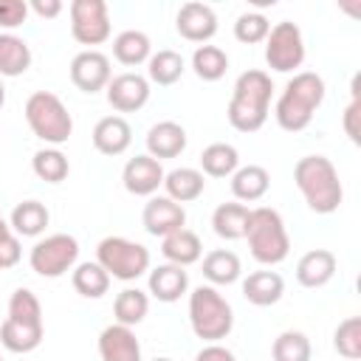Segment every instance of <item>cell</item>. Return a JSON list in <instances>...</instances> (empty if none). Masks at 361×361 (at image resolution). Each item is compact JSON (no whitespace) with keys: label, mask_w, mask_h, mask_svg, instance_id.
I'll list each match as a JSON object with an SVG mask.
<instances>
[{"label":"cell","mask_w":361,"mask_h":361,"mask_svg":"<svg viewBox=\"0 0 361 361\" xmlns=\"http://www.w3.org/2000/svg\"><path fill=\"white\" fill-rule=\"evenodd\" d=\"M48 220H51V214L39 200H23L11 209L8 226L17 237H39L45 231Z\"/></svg>","instance_id":"484cf974"},{"label":"cell","mask_w":361,"mask_h":361,"mask_svg":"<svg viewBox=\"0 0 361 361\" xmlns=\"http://www.w3.org/2000/svg\"><path fill=\"white\" fill-rule=\"evenodd\" d=\"M99 355L102 361H141V344L133 327L110 324L99 333Z\"/></svg>","instance_id":"e0dca14e"},{"label":"cell","mask_w":361,"mask_h":361,"mask_svg":"<svg viewBox=\"0 0 361 361\" xmlns=\"http://www.w3.org/2000/svg\"><path fill=\"white\" fill-rule=\"evenodd\" d=\"M324 79L313 71H299L293 73V79H288L282 96L276 99L274 116L276 124L288 133H299L313 121V113L319 110V104L324 102Z\"/></svg>","instance_id":"3957f363"},{"label":"cell","mask_w":361,"mask_h":361,"mask_svg":"<svg viewBox=\"0 0 361 361\" xmlns=\"http://www.w3.org/2000/svg\"><path fill=\"white\" fill-rule=\"evenodd\" d=\"M8 234H11V226H8V223H6L3 217H0V240H6Z\"/></svg>","instance_id":"f6af8a7d"},{"label":"cell","mask_w":361,"mask_h":361,"mask_svg":"<svg viewBox=\"0 0 361 361\" xmlns=\"http://www.w3.org/2000/svg\"><path fill=\"white\" fill-rule=\"evenodd\" d=\"M31 68V48L23 37L0 31V76H20Z\"/></svg>","instance_id":"f1b7e54d"},{"label":"cell","mask_w":361,"mask_h":361,"mask_svg":"<svg viewBox=\"0 0 361 361\" xmlns=\"http://www.w3.org/2000/svg\"><path fill=\"white\" fill-rule=\"evenodd\" d=\"M25 121L31 127V133L51 144V147H59L71 138L73 133V118L68 113V107L62 104V99L51 90H37L28 96L25 102Z\"/></svg>","instance_id":"52a82bcc"},{"label":"cell","mask_w":361,"mask_h":361,"mask_svg":"<svg viewBox=\"0 0 361 361\" xmlns=\"http://www.w3.org/2000/svg\"><path fill=\"white\" fill-rule=\"evenodd\" d=\"M189 324L197 338L217 344L234 327V310L226 296L212 285H197L189 293Z\"/></svg>","instance_id":"8992f818"},{"label":"cell","mask_w":361,"mask_h":361,"mask_svg":"<svg viewBox=\"0 0 361 361\" xmlns=\"http://www.w3.org/2000/svg\"><path fill=\"white\" fill-rule=\"evenodd\" d=\"M183 71H186V62H183V56L178 54V51H172V48H161L158 54H152L149 59H147V76H149V82H155V85H175L180 76H183Z\"/></svg>","instance_id":"d6a6232c"},{"label":"cell","mask_w":361,"mask_h":361,"mask_svg":"<svg viewBox=\"0 0 361 361\" xmlns=\"http://www.w3.org/2000/svg\"><path fill=\"white\" fill-rule=\"evenodd\" d=\"M271 186V175L265 166L259 164H248V166H237V172L231 175V195L237 200L254 203L259 200Z\"/></svg>","instance_id":"d4e9b609"},{"label":"cell","mask_w":361,"mask_h":361,"mask_svg":"<svg viewBox=\"0 0 361 361\" xmlns=\"http://www.w3.org/2000/svg\"><path fill=\"white\" fill-rule=\"evenodd\" d=\"M195 361H237V358H234V353H231L228 347H223V344H209V347H203V350L195 355Z\"/></svg>","instance_id":"7bdbcfd3"},{"label":"cell","mask_w":361,"mask_h":361,"mask_svg":"<svg viewBox=\"0 0 361 361\" xmlns=\"http://www.w3.org/2000/svg\"><path fill=\"white\" fill-rule=\"evenodd\" d=\"M240 274H243L240 257L228 248H214L203 257V276L212 285H231L240 279Z\"/></svg>","instance_id":"f546056e"},{"label":"cell","mask_w":361,"mask_h":361,"mask_svg":"<svg viewBox=\"0 0 361 361\" xmlns=\"http://www.w3.org/2000/svg\"><path fill=\"white\" fill-rule=\"evenodd\" d=\"M333 347L347 361H358L361 358V319L358 316H350V319L338 322V327L333 333Z\"/></svg>","instance_id":"74e56055"},{"label":"cell","mask_w":361,"mask_h":361,"mask_svg":"<svg viewBox=\"0 0 361 361\" xmlns=\"http://www.w3.org/2000/svg\"><path fill=\"white\" fill-rule=\"evenodd\" d=\"M268 31H271V23H268V17H265L262 11H245V14H240L237 23H234V37H237L240 42H245V45L265 42Z\"/></svg>","instance_id":"f35d334b"},{"label":"cell","mask_w":361,"mask_h":361,"mask_svg":"<svg viewBox=\"0 0 361 361\" xmlns=\"http://www.w3.org/2000/svg\"><path fill=\"white\" fill-rule=\"evenodd\" d=\"M149 310V296L138 288H124L116 302H113V316H116V324H124V327H135L144 322Z\"/></svg>","instance_id":"836d02e7"},{"label":"cell","mask_w":361,"mask_h":361,"mask_svg":"<svg viewBox=\"0 0 361 361\" xmlns=\"http://www.w3.org/2000/svg\"><path fill=\"white\" fill-rule=\"evenodd\" d=\"M251 209L245 203H220L212 214V228L223 240H243L248 228Z\"/></svg>","instance_id":"4316f807"},{"label":"cell","mask_w":361,"mask_h":361,"mask_svg":"<svg viewBox=\"0 0 361 361\" xmlns=\"http://www.w3.org/2000/svg\"><path fill=\"white\" fill-rule=\"evenodd\" d=\"M265 62L276 73H290L305 62L302 28L290 20L276 23L265 37Z\"/></svg>","instance_id":"30bf717a"},{"label":"cell","mask_w":361,"mask_h":361,"mask_svg":"<svg viewBox=\"0 0 361 361\" xmlns=\"http://www.w3.org/2000/svg\"><path fill=\"white\" fill-rule=\"evenodd\" d=\"M358 116H361V102H358V96H353V102H350V104H347V110H344V133L350 135V141H353V144H358V141H361Z\"/></svg>","instance_id":"b9f144b4"},{"label":"cell","mask_w":361,"mask_h":361,"mask_svg":"<svg viewBox=\"0 0 361 361\" xmlns=\"http://www.w3.org/2000/svg\"><path fill=\"white\" fill-rule=\"evenodd\" d=\"M31 169L39 180L45 183H59L68 178L71 172V164L65 158V152H59L56 147H45V149H37L34 158H31Z\"/></svg>","instance_id":"d590c367"},{"label":"cell","mask_w":361,"mask_h":361,"mask_svg":"<svg viewBox=\"0 0 361 361\" xmlns=\"http://www.w3.org/2000/svg\"><path fill=\"white\" fill-rule=\"evenodd\" d=\"M271 96H274V82L265 71H245L234 82V93L228 102V124L240 133H257L268 121L271 110Z\"/></svg>","instance_id":"6da1fadb"},{"label":"cell","mask_w":361,"mask_h":361,"mask_svg":"<svg viewBox=\"0 0 361 361\" xmlns=\"http://www.w3.org/2000/svg\"><path fill=\"white\" fill-rule=\"evenodd\" d=\"M282 293H285V282L276 271H254L243 279V296L257 307L276 305Z\"/></svg>","instance_id":"7402d4cb"},{"label":"cell","mask_w":361,"mask_h":361,"mask_svg":"<svg viewBox=\"0 0 361 361\" xmlns=\"http://www.w3.org/2000/svg\"><path fill=\"white\" fill-rule=\"evenodd\" d=\"M333 274H336V254L327 248H313L302 254V259L296 262V282L302 288H322L333 279Z\"/></svg>","instance_id":"ffe728a7"},{"label":"cell","mask_w":361,"mask_h":361,"mask_svg":"<svg viewBox=\"0 0 361 361\" xmlns=\"http://www.w3.org/2000/svg\"><path fill=\"white\" fill-rule=\"evenodd\" d=\"M110 79H113V68H110V59L102 51L87 48V51H79L71 59V82L82 93H99V90L107 87Z\"/></svg>","instance_id":"7c38bea8"},{"label":"cell","mask_w":361,"mask_h":361,"mask_svg":"<svg viewBox=\"0 0 361 361\" xmlns=\"http://www.w3.org/2000/svg\"><path fill=\"white\" fill-rule=\"evenodd\" d=\"M104 90H107L110 107L118 110V113H135V110H141L149 102V93H152L149 90V79L141 76V73H133V71L113 76Z\"/></svg>","instance_id":"4fadbf2b"},{"label":"cell","mask_w":361,"mask_h":361,"mask_svg":"<svg viewBox=\"0 0 361 361\" xmlns=\"http://www.w3.org/2000/svg\"><path fill=\"white\" fill-rule=\"evenodd\" d=\"M141 223H144L147 234L164 240L166 234H172V231H178V228L186 226V212H183V206L175 203L172 197L155 195V197L147 200V206H144V212H141Z\"/></svg>","instance_id":"9a60e30c"},{"label":"cell","mask_w":361,"mask_h":361,"mask_svg":"<svg viewBox=\"0 0 361 361\" xmlns=\"http://www.w3.org/2000/svg\"><path fill=\"white\" fill-rule=\"evenodd\" d=\"M0 361H3V358H0Z\"/></svg>","instance_id":"c3c4849f"},{"label":"cell","mask_w":361,"mask_h":361,"mask_svg":"<svg viewBox=\"0 0 361 361\" xmlns=\"http://www.w3.org/2000/svg\"><path fill=\"white\" fill-rule=\"evenodd\" d=\"M189 290V274L180 265L164 262L149 271V293L158 302H178Z\"/></svg>","instance_id":"44dd1931"},{"label":"cell","mask_w":361,"mask_h":361,"mask_svg":"<svg viewBox=\"0 0 361 361\" xmlns=\"http://www.w3.org/2000/svg\"><path fill=\"white\" fill-rule=\"evenodd\" d=\"M164 166L161 161H155L152 155H135L124 164V172H121V180H124V189L135 197H152L158 192V186H164Z\"/></svg>","instance_id":"2e32d148"},{"label":"cell","mask_w":361,"mask_h":361,"mask_svg":"<svg viewBox=\"0 0 361 361\" xmlns=\"http://www.w3.org/2000/svg\"><path fill=\"white\" fill-rule=\"evenodd\" d=\"M161 254L166 257V262L186 268V265H192V262L200 259L203 243H200V237H197L195 231L178 228V231H172V234H166V237L161 240Z\"/></svg>","instance_id":"cb8c5ba5"},{"label":"cell","mask_w":361,"mask_h":361,"mask_svg":"<svg viewBox=\"0 0 361 361\" xmlns=\"http://www.w3.org/2000/svg\"><path fill=\"white\" fill-rule=\"evenodd\" d=\"M28 17V3L25 0H0V25L3 28H17Z\"/></svg>","instance_id":"ab89813d"},{"label":"cell","mask_w":361,"mask_h":361,"mask_svg":"<svg viewBox=\"0 0 361 361\" xmlns=\"http://www.w3.org/2000/svg\"><path fill=\"white\" fill-rule=\"evenodd\" d=\"M310 338L299 330H285L274 338V347H271V355L274 361H310Z\"/></svg>","instance_id":"8d00e7d4"},{"label":"cell","mask_w":361,"mask_h":361,"mask_svg":"<svg viewBox=\"0 0 361 361\" xmlns=\"http://www.w3.org/2000/svg\"><path fill=\"white\" fill-rule=\"evenodd\" d=\"M71 34L82 45H102L110 39V14L104 0H73L71 3Z\"/></svg>","instance_id":"8fae6325"},{"label":"cell","mask_w":361,"mask_h":361,"mask_svg":"<svg viewBox=\"0 0 361 361\" xmlns=\"http://www.w3.org/2000/svg\"><path fill=\"white\" fill-rule=\"evenodd\" d=\"M113 56H116L121 65L135 68V65H141V62H147V59L152 56V42H149V37H147L144 31L127 28V31H121V34L113 39Z\"/></svg>","instance_id":"83f0119b"},{"label":"cell","mask_w":361,"mask_h":361,"mask_svg":"<svg viewBox=\"0 0 361 361\" xmlns=\"http://www.w3.org/2000/svg\"><path fill=\"white\" fill-rule=\"evenodd\" d=\"M164 189H166V197H172L175 203H192V200H197L203 195L206 178H203L200 169L178 166V169L164 175Z\"/></svg>","instance_id":"603a6c76"},{"label":"cell","mask_w":361,"mask_h":361,"mask_svg":"<svg viewBox=\"0 0 361 361\" xmlns=\"http://www.w3.org/2000/svg\"><path fill=\"white\" fill-rule=\"evenodd\" d=\"M293 180H296V189L302 192L305 203L316 214H333L344 200L338 172H336L333 161L324 155L299 158L293 166Z\"/></svg>","instance_id":"7a4b0ae2"},{"label":"cell","mask_w":361,"mask_h":361,"mask_svg":"<svg viewBox=\"0 0 361 361\" xmlns=\"http://www.w3.org/2000/svg\"><path fill=\"white\" fill-rule=\"evenodd\" d=\"M6 104V87H3V82H0V107Z\"/></svg>","instance_id":"bcb514c9"},{"label":"cell","mask_w":361,"mask_h":361,"mask_svg":"<svg viewBox=\"0 0 361 361\" xmlns=\"http://www.w3.org/2000/svg\"><path fill=\"white\" fill-rule=\"evenodd\" d=\"M96 262L110 274V279L133 282L149 271V251L127 237H104L96 245Z\"/></svg>","instance_id":"ba28073f"},{"label":"cell","mask_w":361,"mask_h":361,"mask_svg":"<svg viewBox=\"0 0 361 361\" xmlns=\"http://www.w3.org/2000/svg\"><path fill=\"white\" fill-rule=\"evenodd\" d=\"M186 149V130L178 121H158L147 133V155L155 161L161 158H178Z\"/></svg>","instance_id":"d6986e66"},{"label":"cell","mask_w":361,"mask_h":361,"mask_svg":"<svg viewBox=\"0 0 361 361\" xmlns=\"http://www.w3.org/2000/svg\"><path fill=\"white\" fill-rule=\"evenodd\" d=\"M237 166H240V152L226 141H214L200 152V169L209 178H228L237 172Z\"/></svg>","instance_id":"4dcf8cb0"},{"label":"cell","mask_w":361,"mask_h":361,"mask_svg":"<svg viewBox=\"0 0 361 361\" xmlns=\"http://www.w3.org/2000/svg\"><path fill=\"white\" fill-rule=\"evenodd\" d=\"M133 144V127L124 116H104L93 127V147L102 155H121Z\"/></svg>","instance_id":"ac0fdd59"},{"label":"cell","mask_w":361,"mask_h":361,"mask_svg":"<svg viewBox=\"0 0 361 361\" xmlns=\"http://www.w3.org/2000/svg\"><path fill=\"white\" fill-rule=\"evenodd\" d=\"M23 257V248H20V237L17 234H8L6 240H0V271H8L20 262Z\"/></svg>","instance_id":"60d3db41"},{"label":"cell","mask_w":361,"mask_h":361,"mask_svg":"<svg viewBox=\"0 0 361 361\" xmlns=\"http://www.w3.org/2000/svg\"><path fill=\"white\" fill-rule=\"evenodd\" d=\"M152 361H172V358H152Z\"/></svg>","instance_id":"7dc6e473"},{"label":"cell","mask_w":361,"mask_h":361,"mask_svg":"<svg viewBox=\"0 0 361 361\" xmlns=\"http://www.w3.org/2000/svg\"><path fill=\"white\" fill-rule=\"evenodd\" d=\"M245 240L251 248V257L259 265H279L290 254V237L285 228V220L276 209L271 206H257L251 209Z\"/></svg>","instance_id":"5b68a950"},{"label":"cell","mask_w":361,"mask_h":361,"mask_svg":"<svg viewBox=\"0 0 361 361\" xmlns=\"http://www.w3.org/2000/svg\"><path fill=\"white\" fill-rule=\"evenodd\" d=\"M42 305L28 288H17L8 299V316L0 324V344L8 353H31L42 341Z\"/></svg>","instance_id":"277c9868"},{"label":"cell","mask_w":361,"mask_h":361,"mask_svg":"<svg viewBox=\"0 0 361 361\" xmlns=\"http://www.w3.org/2000/svg\"><path fill=\"white\" fill-rule=\"evenodd\" d=\"M37 17H45V20H51V17H56L59 11H62V3L59 0H31V6H28Z\"/></svg>","instance_id":"ee69618b"},{"label":"cell","mask_w":361,"mask_h":361,"mask_svg":"<svg viewBox=\"0 0 361 361\" xmlns=\"http://www.w3.org/2000/svg\"><path fill=\"white\" fill-rule=\"evenodd\" d=\"M79 259V243L71 234H51L39 243H34L31 254H28V265L34 274L45 276V279H56L62 274H68Z\"/></svg>","instance_id":"9c48e42d"},{"label":"cell","mask_w":361,"mask_h":361,"mask_svg":"<svg viewBox=\"0 0 361 361\" xmlns=\"http://www.w3.org/2000/svg\"><path fill=\"white\" fill-rule=\"evenodd\" d=\"M73 290L85 299H102L110 290V274L99 262H79L73 268Z\"/></svg>","instance_id":"1f68e13d"},{"label":"cell","mask_w":361,"mask_h":361,"mask_svg":"<svg viewBox=\"0 0 361 361\" xmlns=\"http://www.w3.org/2000/svg\"><path fill=\"white\" fill-rule=\"evenodd\" d=\"M192 68L197 73V79L203 82H217L226 76L228 71V56L223 48L217 45H197L195 54H192Z\"/></svg>","instance_id":"e575fe53"},{"label":"cell","mask_w":361,"mask_h":361,"mask_svg":"<svg viewBox=\"0 0 361 361\" xmlns=\"http://www.w3.org/2000/svg\"><path fill=\"white\" fill-rule=\"evenodd\" d=\"M175 28L183 39L189 42H209L214 34H217V14L209 3H197V0H189L178 8L175 14Z\"/></svg>","instance_id":"5bb4252c"}]
</instances>
